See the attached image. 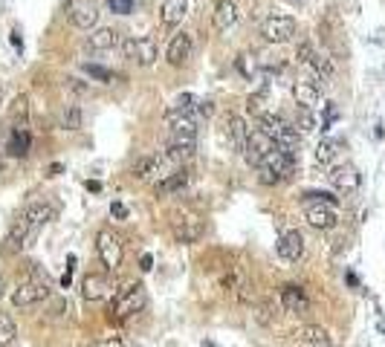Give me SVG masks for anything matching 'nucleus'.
Returning a JSON list of instances; mask_svg holds the SVG:
<instances>
[{"mask_svg":"<svg viewBox=\"0 0 385 347\" xmlns=\"http://www.w3.org/2000/svg\"><path fill=\"white\" fill-rule=\"evenodd\" d=\"M235 70L243 75L246 82H255V79H261V67H258V55H252V52H241L238 58H235Z\"/></svg>","mask_w":385,"mask_h":347,"instance_id":"31","label":"nucleus"},{"mask_svg":"<svg viewBox=\"0 0 385 347\" xmlns=\"http://www.w3.org/2000/svg\"><path fill=\"white\" fill-rule=\"evenodd\" d=\"M195 148H197V137H188V133H168L163 157L168 162H186V160L195 157Z\"/></svg>","mask_w":385,"mask_h":347,"instance_id":"10","label":"nucleus"},{"mask_svg":"<svg viewBox=\"0 0 385 347\" xmlns=\"http://www.w3.org/2000/svg\"><path fill=\"white\" fill-rule=\"evenodd\" d=\"M139 263H142V272H151V266H153V258H151V255H142V261H139Z\"/></svg>","mask_w":385,"mask_h":347,"instance_id":"46","label":"nucleus"},{"mask_svg":"<svg viewBox=\"0 0 385 347\" xmlns=\"http://www.w3.org/2000/svg\"><path fill=\"white\" fill-rule=\"evenodd\" d=\"M84 125V116H82V107L79 105H64L61 113H59V128L61 130H82Z\"/></svg>","mask_w":385,"mask_h":347,"instance_id":"30","label":"nucleus"},{"mask_svg":"<svg viewBox=\"0 0 385 347\" xmlns=\"http://www.w3.org/2000/svg\"><path fill=\"white\" fill-rule=\"evenodd\" d=\"M96 249H99V258L105 263L107 272H116L122 266V258H125V249H122V238L116 231L110 229H102L99 235H96Z\"/></svg>","mask_w":385,"mask_h":347,"instance_id":"5","label":"nucleus"},{"mask_svg":"<svg viewBox=\"0 0 385 347\" xmlns=\"http://www.w3.org/2000/svg\"><path fill=\"white\" fill-rule=\"evenodd\" d=\"M67 87L75 90V93H87V84H82L79 79H67Z\"/></svg>","mask_w":385,"mask_h":347,"instance_id":"45","label":"nucleus"},{"mask_svg":"<svg viewBox=\"0 0 385 347\" xmlns=\"http://www.w3.org/2000/svg\"><path fill=\"white\" fill-rule=\"evenodd\" d=\"M261 102H264V90H261L258 95H249V99H246V110L255 113V116H261V113H264V110H261Z\"/></svg>","mask_w":385,"mask_h":347,"instance_id":"40","label":"nucleus"},{"mask_svg":"<svg viewBox=\"0 0 385 347\" xmlns=\"http://www.w3.org/2000/svg\"><path fill=\"white\" fill-rule=\"evenodd\" d=\"M273 148H275V142L269 139L261 128H249V142H246V151H243V157H246L249 165H255V168H258L261 160H264Z\"/></svg>","mask_w":385,"mask_h":347,"instance_id":"15","label":"nucleus"},{"mask_svg":"<svg viewBox=\"0 0 385 347\" xmlns=\"http://www.w3.org/2000/svg\"><path fill=\"white\" fill-rule=\"evenodd\" d=\"M96 347H125V341H122L116 333H113V336H105V339H99V344H96Z\"/></svg>","mask_w":385,"mask_h":347,"instance_id":"42","label":"nucleus"},{"mask_svg":"<svg viewBox=\"0 0 385 347\" xmlns=\"http://www.w3.org/2000/svg\"><path fill=\"white\" fill-rule=\"evenodd\" d=\"M107 6L116 15H130L133 12V0H107Z\"/></svg>","mask_w":385,"mask_h":347,"instance_id":"39","label":"nucleus"},{"mask_svg":"<svg viewBox=\"0 0 385 347\" xmlns=\"http://www.w3.org/2000/svg\"><path fill=\"white\" fill-rule=\"evenodd\" d=\"M188 180H191V174H188L186 168H180V171H171V174H165V177H160L157 183H153V194H157V197L180 194V191L188 185Z\"/></svg>","mask_w":385,"mask_h":347,"instance_id":"19","label":"nucleus"},{"mask_svg":"<svg viewBox=\"0 0 385 347\" xmlns=\"http://www.w3.org/2000/svg\"><path fill=\"white\" fill-rule=\"evenodd\" d=\"M145 304H148L145 286H142L139 281L125 284L119 293L113 295V301L107 304V318H110V321H125V318H130V316H137Z\"/></svg>","mask_w":385,"mask_h":347,"instance_id":"1","label":"nucleus"},{"mask_svg":"<svg viewBox=\"0 0 385 347\" xmlns=\"http://www.w3.org/2000/svg\"><path fill=\"white\" fill-rule=\"evenodd\" d=\"M203 220L197 215H188V211H177L174 217H171V235H174L177 243H197L203 238Z\"/></svg>","mask_w":385,"mask_h":347,"instance_id":"8","label":"nucleus"},{"mask_svg":"<svg viewBox=\"0 0 385 347\" xmlns=\"http://www.w3.org/2000/svg\"><path fill=\"white\" fill-rule=\"evenodd\" d=\"M299 347H331V336H327L324 327L310 324L299 333Z\"/></svg>","mask_w":385,"mask_h":347,"instance_id":"29","label":"nucleus"},{"mask_svg":"<svg viewBox=\"0 0 385 347\" xmlns=\"http://www.w3.org/2000/svg\"><path fill=\"white\" fill-rule=\"evenodd\" d=\"M168 160L163 157V153H142V157L133 162L130 174H133V180H139V183H151V180H160V174L165 171ZM165 177V174H163Z\"/></svg>","mask_w":385,"mask_h":347,"instance_id":"11","label":"nucleus"},{"mask_svg":"<svg viewBox=\"0 0 385 347\" xmlns=\"http://www.w3.org/2000/svg\"><path fill=\"white\" fill-rule=\"evenodd\" d=\"M197 116H206V119H209V116L211 113H215V105H211L209 99H203V102H197V110H195Z\"/></svg>","mask_w":385,"mask_h":347,"instance_id":"43","label":"nucleus"},{"mask_svg":"<svg viewBox=\"0 0 385 347\" xmlns=\"http://www.w3.org/2000/svg\"><path fill=\"white\" fill-rule=\"evenodd\" d=\"M238 6L232 3V0H220V3L215 6V12H211V24H215L218 32H229L235 24H238Z\"/></svg>","mask_w":385,"mask_h":347,"instance_id":"24","label":"nucleus"},{"mask_svg":"<svg viewBox=\"0 0 385 347\" xmlns=\"http://www.w3.org/2000/svg\"><path fill=\"white\" fill-rule=\"evenodd\" d=\"M47 298H50V284H47V278L44 281L27 278V281H21V284L12 289V304L15 307H35V304H41Z\"/></svg>","mask_w":385,"mask_h":347,"instance_id":"9","label":"nucleus"},{"mask_svg":"<svg viewBox=\"0 0 385 347\" xmlns=\"http://www.w3.org/2000/svg\"><path fill=\"white\" fill-rule=\"evenodd\" d=\"M84 72L90 75V79H96V82H102V84L113 82V72H110L107 67H99V64H84Z\"/></svg>","mask_w":385,"mask_h":347,"instance_id":"36","label":"nucleus"},{"mask_svg":"<svg viewBox=\"0 0 385 347\" xmlns=\"http://www.w3.org/2000/svg\"><path fill=\"white\" fill-rule=\"evenodd\" d=\"M188 15V0H163V6H160V21L163 26H177L183 24V17Z\"/></svg>","mask_w":385,"mask_h":347,"instance_id":"25","label":"nucleus"},{"mask_svg":"<svg viewBox=\"0 0 385 347\" xmlns=\"http://www.w3.org/2000/svg\"><path fill=\"white\" fill-rule=\"evenodd\" d=\"M0 105H3V87H0Z\"/></svg>","mask_w":385,"mask_h":347,"instance_id":"51","label":"nucleus"},{"mask_svg":"<svg viewBox=\"0 0 385 347\" xmlns=\"http://www.w3.org/2000/svg\"><path fill=\"white\" fill-rule=\"evenodd\" d=\"M336 157H339V142L336 139H322L316 145V162L319 165H333Z\"/></svg>","mask_w":385,"mask_h":347,"instance_id":"32","label":"nucleus"},{"mask_svg":"<svg viewBox=\"0 0 385 347\" xmlns=\"http://www.w3.org/2000/svg\"><path fill=\"white\" fill-rule=\"evenodd\" d=\"M226 137H229V145H232V151H238V153L246 151V142H249V125L241 119L238 113H229V116H226Z\"/></svg>","mask_w":385,"mask_h":347,"instance_id":"21","label":"nucleus"},{"mask_svg":"<svg viewBox=\"0 0 385 347\" xmlns=\"http://www.w3.org/2000/svg\"><path fill=\"white\" fill-rule=\"evenodd\" d=\"M82 295L87 301H102L110 295V278L102 272H87L82 278Z\"/></svg>","mask_w":385,"mask_h":347,"instance_id":"22","label":"nucleus"},{"mask_svg":"<svg viewBox=\"0 0 385 347\" xmlns=\"http://www.w3.org/2000/svg\"><path fill=\"white\" fill-rule=\"evenodd\" d=\"M191 52H195V38H191L188 32H180V35L171 38V44L165 49V61L171 67H183L191 58Z\"/></svg>","mask_w":385,"mask_h":347,"instance_id":"16","label":"nucleus"},{"mask_svg":"<svg viewBox=\"0 0 385 347\" xmlns=\"http://www.w3.org/2000/svg\"><path fill=\"white\" fill-rule=\"evenodd\" d=\"M67 15L70 21L79 26V29H96V24H99V9H96L93 3H84V0H73V3L67 6Z\"/></svg>","mask_w":385,"mask_h":347,"instance_id":"17","label":"nucleus"},{"mask_svg":"<svg viewBox=\"0 0 385 347\" xmlns=\"http://www.w3.org/2000/svg\"><path fill=\"white\" fill-rule=\"evenodd\" d=\"M258 128H261V130H264L266 137L273 139L278 148H284V151L296 153V148H299V142H301V133H299V128H296V125L287 122L284 116L264 110V113L258 116Z\"/></svg>","mask_w":385,"mask_h":347,"instance_id":"3","label":"nucleus"},{"mask_svg":"<svg viewBox=\"0 0 385 347\" xmlns=\"http://www.w3.org/2000/svg\"><path fill=\"white\" fill-rule=\"evenodd\" d=\"M333 122H336V107H333V105H327V107H324V119H322V130H327Z\"/></svg>","mask_w":385,"mask_h":347,"instance_id":"41","label":"nucleus"},{"mask_svg":"<svg viewBox=\"0 0 385 347\" xmlns=\"http://www.w3.org/2000/svg\"><path fill=\"white\" fill-rule=\"evenodd\" d=\"M29 148H32V133L29 130H12L9 139H6V151L12 157H29Z\"/></svg>","mask_w":385,"mask_h":347,"instance_id":"28","label":"nucleus"},{"mask_svg":"<svg viewBox=\"0 0 385 347\" xmlns=\"http://www.w3.org/2000/svg\"><path fill=\"white\" fill-rule=\"evenodd\" d=\"M304 220L310 223L313 229H319V231H327V229H333L339 223V215H336L333 203H307Z\"/></svg>","mask_w":385,"mask_h":347,"instance_id":"12","label":"nucleus"},{"mask_svg":"<svg viewBox=\"0 0 385 347\" xmlns=\"http://www.w3.org/2000/svg\"><path fill=\"white\" fill-rule=\"evenodd\" d=\"M304 200L307 203H336V197L331 194V191H307Z\"/></svg>","mask_w":385,"mask_h":347,"instance_id":"38","label":"nucleus"},{"mask_svg":"<svg viewBox=\"0 0 385 347\" xmlns=\"http://www.w3.org/2000/svg\"><path fill=\"white\" fill-rule=\"evenodd\" d=\"M296 17L290 15H269L264 17V24H261V35L266 38L269 44H287V41H293L296 38Z\"/></svg>","mask_w":385,"mask_h":347,"instance_id":"6","label":"nucleus"},{"mask_svg":"<svg viewBox=\"0 0 385 347\" xmlns=\"http://www.w3.org/2000/svg\"><path fill=\"white\" fill-rule=\"evenodd\" d=\"M281 307L293 316H304L310 310V301H307V293L299 284H287V286H281Z\"/></svg>","mask_w":385,"mask_h":347,"instance_id":"18","label":"nucleus"},{"mask_svg":"<svg viewBox=\"0 0 385 347\" xmlns=\"http://www.w3.org/2000/svg\"><path fill=\"white\" fill-rule=\"evenodd\" d=\"M258 67H261V75H273V72L284 70V61L273 52H264V55H258Z\"/></svg>","mask_w":385,"mask_h":347,"instance_id":"34","label":"nucleus"},{"mask_svg":"<svg viewBox=\"0 0 385 347\" xmlns=\"http://www.w3.org/2000/svg\"><path fill=\"white\" fill-rule=\"evenodd\" d=\"M119 44H122V38H119V32L113 29V26L90 29V35H87V49H93V52H107V49H116Z\"/></svg>","mask_w":385,"mask_h":347,"instance_id":"20","label":"nucleus"},{"mask_svg":"<svg viewBox=\"0 0 385 347\" xmlns=\"http://www.w3.org/2000/svg\"><path fill=\"white\" fill-rule=\"evenodd\" d=\"M3 293H6V284H3V278H0V298H3Z\"/></svg>","mask_w":385,"mask_h":347,"instance_id":"50","label":"nucleus"},{"mask_svg":"<svg viewBox=\"0 0 385 347\" xmlns=\"http://www.w3.org/2000/svg\"><path fill=\"white\" fill-rule=\"evenodd\" d=\"M110 215L116 217V220H125V217H128V208H125L122 203H113V206H110Z\"/></svg>","mask_w":385,"mask_h":347,"instance_id":"44","label":"nucleus"},{"mask_svg":"<svg viewBox=\"0 0 385 347\" xmlns=\"http://www.w3.org/2000/svg\"><path fill=\"white\" fill-rule=\"evenodd\" d=\"M327 180H331V185L339 191V194H354V191L359 188L362 177H359V171L351 165V162H345V165H333L331 174H327Z\"/></svg>","mask_w":385,"mask_h":347,"instance_id":"14","label":"nucleus"},{"mask_svg":"<svg viewBox=\"0 0 385 347\" xmlns=\"http://www.w3.org/2000/svg\"><path fill=\"white\" fill-rule=\"evenodd\" d=\"M0 168H3V162H0Z\"/></svg>","mask_w":385,"mask_h":347,"instance_id":"52","label":"nucleus"},{"mask_svg":"<svg viewBox=\"0 0 385 347\" xmlns=\"http://www.w3.org/2000/svg\"><path fill=\"white\" fill-rule=\"evenodd\" d=\"M293 99H296V107L316 110L319 102H322V90H319L316 82H296L293 84Z\"/></svg>","mask_w":385,"mask_h":347,"instance_id":"23","label":"nucleus"},{"mask_svg":"<svg viewBox=\"0 0 385 347\" xmlns=\"http://www.w3.org/2000/svg\"><path fill=\"white\" fill-rule=\"evenodd\" d=\"M70 281H73V272H70V269H67V272L61 275V286H70Z\"/></svg>","mask_w":385,"mask_h":347,"instance_id":"47","label":"nucleus"},{"mask_svg":"<svg viewBox=\"0 0 385 347\" xmlns=\"http://www.w3.org/2000/svg\"><path fill=\"white\" fill-rule=\"evenodd\" d=\"M9 125H12V130H29V95H17L12 102Z\"/></svg>","mask_w":385,"mask_h":347,"instance_id":"26","label":"nucleus"},{"mask_svg":"<svg viewBox=\"0 0 385 347\" xmlns=\"http://www.w3.org/2000/svg\"><path fill=\"white\" fill-rule=\"evenodd\" d=\"M122 55L128 58V61L139 64V67H151V64H157L160 47H157V41H153L151 35H142V38L130 35V38L122 41Z\"/></svg>","mask_w":385,"mask_h":347,"instance_id":"4","label":"nucleus"},{"mask_svg":"<svg viewBox=\"0 0 385 347\" xmlns=\"http://www.w3.org/2000/svg\"><path fill=\"white\" fill-rule=\"evenodd\" d=\"M27 231H24V223L21 220H15L6 231V238H3V255H17L21 249H27Z\"/></svg>","mask_w":385,"mask_h":347,"instance_id":"27","label":"nucleus"},{"mask_svg":"<svg viewBox=\"0 0 385 347\" xmlns=\"http://www.w3.org/2000/svg\"><path fill=\"white\" fill-rule=\"evenodd\" d=\"M12 44H15V47H17V49H21V47H24V44H21V35H17V29H15V32H12Z\"/></svg>","mask_w":385,"mask_h":347,"instance_id":"48","label":"nucleus"},{"mask_svg":"<svg viewBox=\"0 0 385 347\" xmlns=\"http://www.w3.org/2000/svg\"><path fill=\"white\" fill-rule=\"evenodd\" d=\"M287 3H290V6H304L307 0H287Z\"/></svg>","mask_w":385,"mask_h":347,"instance_id":"49","label":"nucleus"},{"mask_svg":"<svg viewBox=\"0 0 385 347\" xmlns=\"http://www.w3.org/2000/svg\"><path fill=\"white\" fill-rule=\"evenodd\" d=\"M313 55H316V49H313V44H310V41H301V44H299V49H296V58H299V64L310 67Z\"/></svg>","mask_w":385,"mask_h":347,"instance_id":"37","label":"nucleus"},{"mask_svg":"<svg viewBox=\"0 0 385 347\" xmlns=\"http://www.w3.org/2000/svg\"><path fill=\"white\" fill-rule=\"evenodd\" d=\"M296 128H299L301 133H313V130H316V116H313V110L299 107V122H296Z\"/></svg>","mask_w":385,"mask_h":347,"instance_id":"35","label":"nucleus"},{"mask_svg":"<svg viewBox=\"0 0 385 347\" xmlns=\"http://www.w3.org/2000/svg\"><path fill=\"white\" fill-rule=\"evenodd\" d=\"M15 336H17V327H15L12 316L9 313H0V347H9L15 341Z\"/></svg>","mask_w":385,"mask_h":347,"instance_id":"33","label":"nucleus"},{"mask_svg":"<svg viewBox=\"0 0 385 347\" xmlns=\"http://www.w3.org/2000/svg\"><path fill=\"white\" fill-rule=\"evenodd\" d=\"M275 252L284 263H299L304 258V238H301V231L299 229H290V231H284V235L278 238L275 243Z\"/></svg>","mask_w":385,"mask_h":347,"instance_id":"13","label":"nucleus"},{"mask_svg":"<svg viewBox=\"0 0 385 347\" xmlns=\"http://www.w3.org/2000/svg\"><path fill=\"white\" fill-rule=\"evenodd\" d=\"M55 217V208L50 203H32L24 208V215L17 217L24 223V231H27V243H32L38 235H41V229Z\"/></svg>","mask_w":385,"mask_h":347,"instance_id":"7","label":"nucleus"},{"mask_svg":"<svg viewBox=\"0 0 385 347\" xmlns=\"http://www.w3.org/2000/svg\"><path fill=\"white\" fill-rule=\"evenodd\" d=\"M293 171H296V153H290V151H284V148L275 145L261 160V165H258V180L264 185H275V183L290 180Z\"/></svg>","mask_w":385,"mask_h":347,"instance_id":"2","label":"nucleus"}]
</instances>
